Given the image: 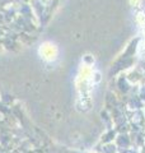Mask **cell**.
I'll list each match as a JSON object with an SVG mask.
<instances>
[{
	"label": "cell",
	"instance_id": "6da1fadb",
	"mask_svg": "<svg viewBox=\"0 0 145 153\" xmlns=\"http://www.w3.org/2000/svg\"><path fill=\"white\" fill-rule=\"evenodd\" d=\"M32 123L10 96L0 92V153H42Z\"/></svg>",
	"mask_w": 145,
	"mask_h": 153
}]
</instances>
